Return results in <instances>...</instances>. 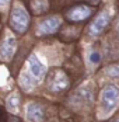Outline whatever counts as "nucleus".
Here are the masks:
<instances>
[{"instance_id": "obj_1", "label": "nucleus", "mask_w": 119, "mask_h": 122, "mask_svg": "<svg viewBox=\"0 0 119 122\" xmlns=\"http://www.w3.org/2000/svg\"><path fill=\"white\" fill-rule=\"evenodd\" d=\"M28 24H30V15H28L27 10L24 9L21 4H14L11 15H10V25H11V28L15 32L23 34V32L27 31Z\"/></svg>"}, {"instance_id": "obj_2", "label": "nucleus", "mask_w": 119, "mask_h": 122, "mask_svg": "<svg viewBox=\"0 0 119 122\" xmlns=\"http://www.w3.org/2000/svg\"><path fill=\"white\" fill-rule=\"evenodd\" d=\"M101 104L105 112L114 111L119 104V87L115 84H108L102 88Z\"/></svg>"}, {"instance_id": "obj_3", "label": "nucleus", "mask_w": 119, "mask_h": 122, "mask_svg": "<svg viewBox=\"0 0 119 122\" xmlns=\"http://www.w3.org/2000/svg\"><path fill=\"white\" fill-rule=\"evenodd\" d=\"M69 87V79L67 74L60 69H55L49 74L48 80V88L50 91H63Z\"/></svg>"}, {"instance_id": "obj_4", "label": "nucleus", "mask_w": 119, "mask_h": 122, "mask_svg": "<svg viewBox=\"0 0 119 122\" xmlns=\"http://www.w3.org/2000/svg\"><path fill=\"white\" fill-rule=\"evenodd\" d=\"M60 24H62V18L59 15H52V17H48L44 21H41L38 27H36V35L38 37H42V35H49V34H53L59 30Z\"/></svg>"}, {"instance_id": "obj_5", "label": "nucleus", "mask_w": 119, "mask_h": 122, "mask_svg": "<svg viewBox=\"0 0 119 122\" xmlns=\"http://www.w3.org/2000/svg\"><path fill=\"white\" fill-rule=\"evenodd\" d=\"M17 49V41L14 37H6L0 44V61L10 62Z\"/></svg>"}, {"instance_id": "obj_6", "label": "nucleus", "mask_w": 119, "mask_h": 122, "mask_svg": "<svg viewBox=\"0 0 119 122\" xmlns=\"http://www.w3.org/2000/svg\"><path fill=\"white\" fill-rule=\"evenodd\" d=\"M27 65H28V72H30V74H31L32 77H35L38 81H41V80L45 77V74H46V67H45V65H44L42 62L38 59L36 55H31V56L28 58Z\"/></svg>"}, {"instance_id": "obj_7", "label": "nucleus", "mask_w": 119, "mask_h": 122, "mask_svg": "<svg viewBox=\"0 0 119 122\" xmlns=\"http://www.w3.org/2000/svg\"><path fill=\"white\" fill-rule=\"evenodd\" d=\"M25 119L27 122H42L44 121V108L38 102H28L25 107Z\"/></svg>"}, {"instance_id": "obj_8", "label": "nucleus", "mask_w": 119, "mask_h": 122, "mask_svg": "<svg viewBox=\"0 0 119 122\" xmlns=\"http://www.w3.org/2000/svg\"><path fill=\"white\" fill-rule=\"evenodd\" d=\"M109 20H111V17H109V14L107 11H102L97 18H95L94 21L91 23L90 25V35H99L101 32H104V30L108 27L109 24Z\"/></svg>"}, {"instance_id": "obj_9", "label": "nucleus", "mask_w": 119, "mask_h": 122, "mask_svg": "<svg viewBox=\"0 0 119 122\" xmlns=\"http://www.w3.org/2000/svg\"><path fill=\"white\" fill-rule=\"evenodd\" d=\"M90 15H91V9L88 6H77V7L71 9L67 14L69 20H71V21H83Z\"/></svg>"}, {"instance_id": "obj_10", "label": "nucleus", "mask_w": 119, "mask_h": 122, "mask_svg": "<svg viewBox=\"0 0 119 122\" xmlns=\"http://www.w3.org/2000/svg\"><path fill=\"white\" fill-rule=\"evenodd\" d=\"M71 101L73 102H79L80 105H83V104H91V101H93V93H91V90H87V88H79L73 94Z\"/></svg>"}, {"instance_id": "obj_11", "label": "nucleus", "mask_w": 119, "mask_h": 122, "mask_svg": "<svg viewBox=\"0 0 119 122\" xmlns=\"http://www.w3.org/2000/svg\"><path fill=\"white\" fill-rule=\"evenodd\" d=\"M18 83H20V86L23 87L25 91H32V88L39 81L36 80L35 77H32L28 72H21L20 73V77H18Z\"/></svg>"}, {"instance_id": "obj_12", "label": "nucleus", "mask_w": 119, "mask_h": 122, "mask_svg": "<svg viewBox=\"0 0 119 122\" xmlns=\"http://www.w3.org/2000/svg\"><path fill=\"white\" fill-rule=\"evenodd\" d=\"M6 107H7V110L13 112V114H15V112H18V107H20V94L18 93H11L7 100H6Z\"/></svg>"}, {"instance_id": "obj_13", "label": "nucleus", "mask_w": 119, "mask_h": 122, "mask_svg": "<svg viewBox=\"0 0 119 122\" xmlns=\"http://www.w3.org/2000/svg\"><path fill=\"white\" fill-rule=\"evenodd\" d=\"M48 0H32L31 1V9L35 13H44L48 10Z\"/></svg>"}, {"instance_id": "obj_14", "label": "nucleus", "mask_w": 119, "mask_h": 122, "mask_svg": "<svg viewBox=\"0 0 119 122\" xmlns=\"http://www.w3.org/2000/svg\"><path fill=\"white\" fill-rule=\"evenodd\" d=\"M107 74L112 77H119V66H111L107 69Z\"/></svg>"}, {"instance_id": "obj_15", "label": "nucleus", "mask_w": 119, "mask_h": 122, "mask_svg": "<svg viewBox=\"0 0 119 122\" xmlns=\"http://www.w3.org/2000/svg\"><path fill=\"white\" fill-rule=\"evenodd\" d=\"M90 61L93 62V63H98V62H101V55L97 53V52H93V53L90 55Z\"/></svg>"}, {"instance_id": "obj_16", "label": "nucleus", "mask_w": 119, "mask_h": 122, "mask_svg": "<svg viewBox=\"0 0 119 122\" xmlns=\"http://www.w3.org/2000/svg\"><path fill=\"white\" fill-rule=\"evenodd\" d=\"M9 3H10V0H0V10H6Z\"/></svg>"}, {"instance_id": "obj_17", "label": "nucleus", "mask_w": 119, "mask_h": 122, "mask_svg": "<svg viewBox=\"0 0 119 122\" xmlns=\"http://www.w3.org/2000/svg\"><path fill=\"white\" fill-rule=\"evenodd\" d=\"M91 1H93V3H98V1H99V0H91Z\"/></svg>"}, {"instance_id": "obj_18", "label": "nucleus", "mask_w": 119, "mask_h": 122, "mask_svg": "<svg viewBox=\"0 0 119 122\" xmlns=\"http://www.w3.org/2000/svg\"><path fill=\"white\" fill-rule=\"evenodd\" d=\"M116 28H118V32H119V20H118V27Z\"/></svg>"}, {"instance_id": "obj_19", "label": "nucleus", "mask_w": 119, "mask_h": 122, "mask_svg": "<svg viewBox=\"0 0 119 122\" xmlns=\"http://www.w3.org/2000/svg\"><path fill=\"white\" fill-rule=\"evenodd\" d=\"M112 122H119V118H118V119H115V121H112Z\"/></svg>"}]
</instances>
